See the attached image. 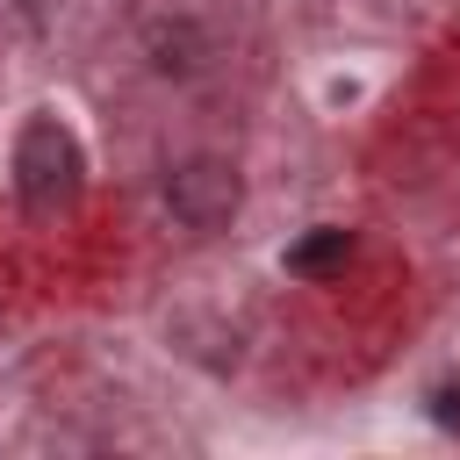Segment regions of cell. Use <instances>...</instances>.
Masks as SVG:
<instances>
[{"label": "cell", "mask_w": 460, "mask_h": 460, "mask_svg": "<svg viewBox=\"0 0 460 460\" xmlns=\"http://www.w3.org/2000/svg\"><path fill=\"white\" fill-rule=\"evenodd\" d=\"M86 187V158H79V137L58 122V115H29L22 137H14V194L29 216H65Z\"/></svg>", "instance_id": "obj_1"}, {"label": "cell", "mask_w": 460, "mask_h": 460, "mask_svg": "<svg viewBox=\"0 0 460 460\" xmlns=\"http://www.w3.org/2000/svg\"><path fill=\"white\" fill-rule=\"evenodd\" d=\"M165 201H172V216H180L187 230H216V223L237 216V172L216 165V158H187V165H172Z\"/></svg>", "instance_id": "obj_2"}, {"label": "cell", "mask_w": 460, "mask_h": 460, "mask_svg": "<svg viewBox=\"0 0 460 460\" xmlns=\"http://www.w3.org/2000/svg\"><path fill=\"white\" fill-rule=\"evenodd\" d=\"M345 259H352V230H309V237H295L288 252H280V266L295 273V280H331V273H345Z\"/></svg>", "instance_id": "obj_3"}, {"label": "cell", "mask_w": 460, "mask_h": 460, "mask_svg": "<svg viewBox=\"0 0 460 460\" xmlns=\"http://www.w3.org/2000/svg\"><path fill=\"white\" fill-rule=\"evenodd\" d=\"M431 417H438L446 431H460V388H438V395H431Z\"/></svg>", "instance_id": "obj_4"}]
</instances>
